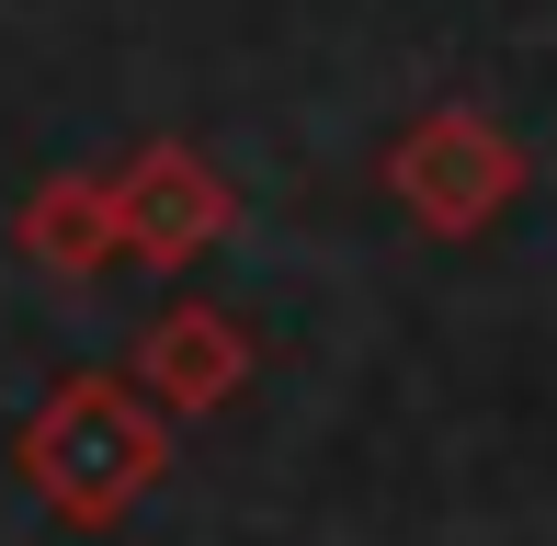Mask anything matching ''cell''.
<instances>
[{
    "mask_svg": "<svg viewBox=\"0 0 557 546\" xmlns=\"http://www.w3.org/2000/svg\"><path fill=\"white\" fill-rule=\"evenodd\" d=\"M12 467H23V489H35L58 524L114 535L125 512L171 479V421L125 376H58L35 399V421L12 433Z\"/></svg>",
    "mask_w": 557,
    "mask_h": 546,
    "instance_id": "6da1fadb",
    "label": "cell"
},
{
    "mask_svg": "<svg viewBox=\"0 0 557 546\" xmlns=\"http://www.w3.org/2000/svg\"><path fill=\"white\" fill-rule=\"evenodd\" d=\"M12 251L35 262V273H58V285H91L103 262H125L114 183H103V171H46V183L23 194V216H12Z\"/></svg>",
    "mask_w": 557,
    "mask_h": 546,
    "instance_id": "5b68a950",
    "label": "cell"
},
{
    "mask_svg": "<svg viewBox=\"0 0 557 546\" xmlns=\"http://www.w3.org/2000/svg\"><path fill=\"white\" fill-rule=\"evenodd\" d=\"M103 183H114V239H125V262H148V273L206 262L216 239L239 228V194H227V171L206 160V148H183V137H148L137 160L103 171Z\"/></svg>",
    "mask_w": 557,
    "mask_h": 546,
    "instance_id": "3957f363",
    "label": "cell"
},
{
    "mask_svg": "<svg viewBox=\"0 0 557 546\" xmlns=\"http://www.w3.org/2000/svg\"><path fill=\"white\" fill-rule=\"evenodd\" d=\"M387 194H398V216H410L421 239H478V228H500L512 216V194H523V137L500 126V114H478V103H433V114H410V126L387 137Z\"/></svg>",
    "mask_w": 557,
    "mask_h": 546,
    "instance_id": "7a4b0ae2",
    "label": "cell"
},
{
    "mask_svg": "<svg viewBox=\"0 0 557 546\" xmlns=\"http://www.w3.org/2000/svg\"><path fill=\"white\" fill-rule=\"evenodd\" d=\"M250 331L216 308V296H171L160 319L137 331V353H125V387H137L160 421H206V410H227L250 387Z\"/></svg>",
    "mask_w": 557,
    "mask_h": 546,
    "instance_id": "277c9868",
    "label": "cell"
}]
</instances>
